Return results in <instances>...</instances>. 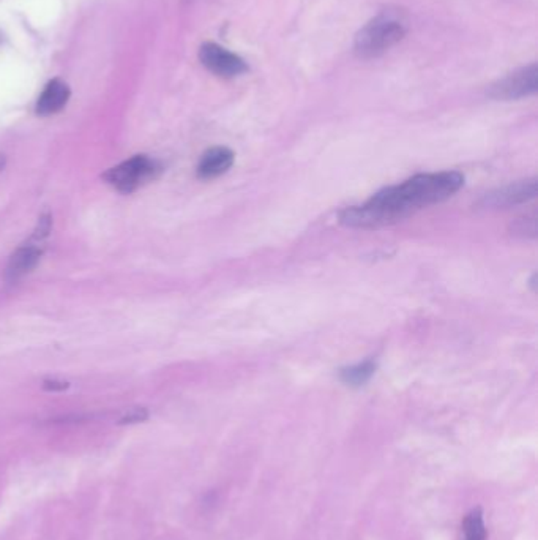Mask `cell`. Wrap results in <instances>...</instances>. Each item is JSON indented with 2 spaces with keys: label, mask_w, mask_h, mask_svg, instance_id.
Wrapping results in <instances>:
<instances>
[{
  "label": "cell",
  "mask_w": 538,
  "mask_h": 540,
  "mask_svg": "<svg viewBox=\"0 0 538 540\" xmlns=\"http://www.w3.org/2000/svg\"><path fill=\"white\" fill-rule=\"evenodd\" d=\"M464 175L456 171L413 175L400 185L377 191L361 206L343 210L339 221L344 226L373 229L393 225L415 210L439 204L460 191Z\"/></svg>",
  "instance_id": "1"
},
{
  "label": "cell",
  "mask_w": 538,
  "mask_h": 540,
  "mask_svg": "<svg viewBox=\"0 0 538 540\" xmlns=\"http://www.w3.org/2000/svg\"><path fill=\"white\" fill-rule=\"evenodd\" d=\"M406 21L395 11H382L360 28L355 35L354 51L361 59H373L387 53L404 38Z\"/></svg>",
  "instance_id": "2"
},
{
  "label": "cell",
  "mask_w": 538,
  "mask_h": 540,
  "mask_svg": "<svg viewBox=\"0 0 538 540\" xmlns=\"http://www.w3.org/2000/svg\"><path fill=\"white\" fill-rule=\"evenodd\" d=\"M158 164L145 155H136L117 166L111 168L105 174L107 184L116 186L118 191L132 193L145 182L155 177L158 173Z\"/></svg>",
  "instance_id": "3"
},
{
  "label": "cell",
  "mask_w": 538,
  "mask_h": 540,
  "mask_svg": "<svg viewBox=\"0 0 538 540\" xmlns=\"http://www.w3.org/2000/svg\"><path fill=\"white\" fill-rule=\"evenodd\" d=\"M538 89V67L537 64L526 65L519 70L510 73L490 87V96L494 100L510 101L530 96Z\"/></svg>",
  "instance_id": "4"
},
{
  "label": "cell",
  "mask_w": 538,
  "mask_h": 540,
  "mask_svg": "<svg viewBox=\"0 0 538 540\" xmlns=\"http://www.w3.org/2000/svg\"><path fill=\"white\" fill-rule=\"evenodd\" d=\"M201 64L208 71L222 78H235L248 70L246 62L239 54L231 53L213 42L204 43L199 49Z\"/></svg>",
  "instance_id": "5"
},
{
  "label": "cell",
  "mask_w": 538,
  "mask_h": 540,
  "mask_svg": "<svg viewBox=\"0 0 538 540\" xmlns=\"http://www.w3.org/2000/svg\"><path fill=\"white\" fill-rule=\"evenodd\" d=\"M537 195H538L537 179H528L486 193V195L481 198L480 206L486 209H508V207L518 206V204L529 202L532 199H535Z\"/></svg>",
  "instance_id": "6"
},
{
  "label": "cell",
  "mask_w": 538,
  "mask_h": 540,
  "mask_svg": "<svg viewBox=\"0 0 538 540\" xmlns=\"http://www.w3.org/2000/svg\"><path fill=\"white\" fill-rule=\"evenodd\" d=\"M235 155L228 147H212L201 157L197 164V175L201 179H215L232 168Z\"/></svg>",
  "instance_id": "7"
},
{
  "label": "cell",
  "mask_w": 538,
  "mask_h": 540,
  "mask_svg": "<svg viewBox=\"0 0 538 540\" xmlns=\"http://www.w3.org/2000/svg\"><path fill=\"white\" fill-rule=\"evenodd\" d=\"M68 98H70V87L60 79H53L38 96L35 111L38 116H53L64 110Z\"/></svg>",
  "instance_id": "8"
},
{
  "label": "cell",
  "mask_w": 538,
  "mask_h": 540,
  "mask_svg": "<svg viewBox=\"0 0 538 540\" xmlns=\"http://www.w3.org/2000/svg\"><path fill=\"white\" fill-rule=\"evenodd\" d=\"M42 252L37 245L29 243V245H22L21 248L16 250L13 256L10 258V263L7 267V278L8 280H18V278L24 277L26 274L33 269L39 261Z\"/></svg>",
  "instance_id": "9"
},
{
  "label": "cell",
  "mask_w": 538,
  "mask_h": 540,
  "mask_svg": "<svg viewBox=\"0 0 538 540\" xmlns=\"http://www.w3.org/2000/svg\"><path fill=\"white\" fill-rule=\"evenodd\" d=\"M376 368L377 365L375 360H364L355 363V365L343 368L339 372V379L349 387H361L373 378V374L376 373Z\"/></svg>",
  "instance_id": "10"
},
{
  "label": "cell",
  "mask_w": 538,
  "mask_h": 540,
  "mask_svg": "<svg viewBox=\"0 0 538 540\" xmlns=\"http://www.w3.org/2000/svg\"><path fill=\"white\" fill-rule=\"evenodd\" d=\"M464 540H485L486 528L483 521V512L481 509H472L466 515L463 523Z\"/></svg>",
  "instance_id": "11"
},
{
  "label": "cell",
  "mask_w": 538,
  "mask_h": 540,
  "mask_svg": "<svg viewBox=\"0 0 538 540\" xmlns=\"http://www.w3.org/2000/svg\"><path fill=\"white\" fill-rule=\"evenodd\" d=\"M513 234L526 237V238H535L537 237V215H526V217H521L514 225L512 226Z\"/></svg>",
  "instance_id": "12"
},
{
  "label": "cell",
  "mask_w": 538,
  "mask_h": 540,
  "mask_svg": "<svg viewBox=\"0 0 538 540\" xmlns=\"http://www.w3.org/2000/svg\"><path fill=\"white\" fill-rule=\"evenodd\" d=\"M51 227H53V217H51V214L44 212L43 215H39L37 227L35 231H33V241L42 242L44 237H48Z\"/></svg>",
  "instance_id": "13"
},
{
  "label": "cell",
  "mask_w": 538,
  "mask_h": 540,
  "mask_svg": "<svg viewBox=\"0 0 538 540\" xmlns=\"http://www.w3.org/2000/svg\"><path fill=\"white\" fill-rule=\"evenodd\" d=\"M147 417H149V411H147L145 408H134V409H129L125 416H122V419L118 420V424L120 425L139 424L147 420Z\"/></svg>",
  "instance_id": "14"
},
{
  "label": "cell",
  "mask_w": 538,
  "mask_h": 540,
  "mask_svg": "<svg viewBox=\"0 0 538 540\" xmlns=\"http://www.w3.org/2000/svg\"><path fill=\"white\" fill-rule=\"evenodd\" d=\"M43 387L46 390H53V392H62L68 389V383H65V381H57V379H53V381H44Z\"/></svg>",
  "instance_id": "15"
}]
</instances>
